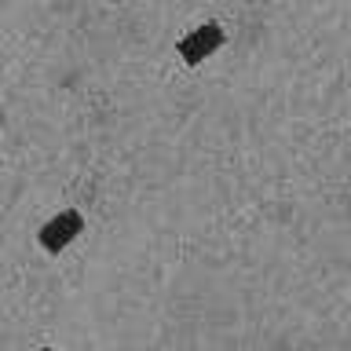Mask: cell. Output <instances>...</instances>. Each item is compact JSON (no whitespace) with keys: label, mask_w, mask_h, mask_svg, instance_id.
<instances>
[{"label":"cell","mask_w":351,"mask_h":351,"mask_svg":"<svg viewBox=\"0 0 351 351\" xmlns=\"http://www.w3.org/2000/svg\"><path fill=\"white\" fill-rule=\"evenodd\" d=\"M81 234H84V216L77 213V208H59L48 223H40L37 245L48 252V256H59V252H66Z\"/></svg>","instance_id":"6da1fadb"},{"label":"cell","mask_w":351,"mask_h":351,"mask_svg":"<svg viewBox=\"0 0 351 351\" xmlns=\"http://www.w3.org/2000/svg\"><path fill=\"white\" fill-rule=\"evenodd\" d=\"M223 40H227L223 26H219V22H205V26L191 29L180 44H176V55H180L186 66H202L205 59H213V55L223 48Z\"/></svg>","instance_id":"7a4b0ae2"},{"label":"cell","mask_w":351,"mask_h":351,"mask_svg":"<svg viewBox=\"0 0 351 351\" xmlns=\"http://www.w3.org/2000/svg\"><path fill=\"white\" fill-rule=\"evenodd\" d=\"M40 351H51V348H40Z\"/></svg>","instance_id":"3957f363"}]
</instances>
